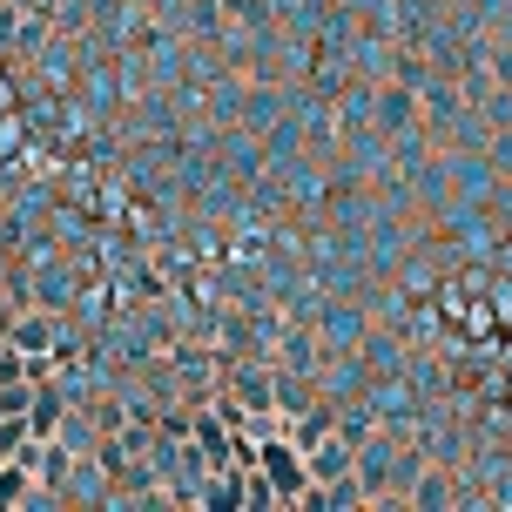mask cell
Returning a JSON list of instances; mask_svg holds the SVG:
<instances>
[{
  "label": "cell",
  "instance_id": "1",
  "mask_svg": "<svg viewBox=\"0 0 512 512\" xmlns=\"http://www.w3.org/2000/svg\"><path fill=\"white\" fill-rule=\"evenodd\" d=\"M256 459H263V486L277 492V499H304V459H297V452H290V445H263V452H256Z\"/></svg>",
  "mask_w": 512,
  "mask_h": 512
},
{
  "label": "cell",
  "instance_id": "2",
  "mask_svg": "<svg viewBox=\"0 0 512 512\" xmlns=\"http://www.w3.org/2000/svg\"><path fill=\"white\" fill-rule=\"evenodd\" d=\"M344 472H351V452H344V445H331V452H317V465H310V479H324V486H337Z\"/></svg>",
  "mask_w": 512,
  "mask_h": 512
},
{
  "label": "cell",
  "instance_id": "3",
  "mask_svg": "<svg viewBox=\"0 0 512 512\" xmlns=\"http://www.w3.org/2000/svg\"><path fill=\"white\" fill-rule=\"evenodd\" d=\"M54 425H61V405H54V391H48V384H41V391H34V425H27V432L54 438Z\"/></svg>",
  "mask_w": 512,
  "mask_h": 512
},
{
  "label": "cell",
  "instance_id": "4",
  "mask_svg": "<svg viewBox=\"0 0 512 512\" xmlns=\"http://www.w3.org/2000/svg\"><path fill=\"white\" fill-rule=\"evenodd\" d=\"M14 499H27V472L0 459V506H14Z\"/></svg>",
  "mask_w": 512,
  "mask_h": 512
},
{
  "label": "cell",
  "instance_id": "5",
  "mask_svg": "<svg viewBox=\"0 0 512 512\" xmlns=\"http://www.w3.org/2000/svg\"><path fill=\"white\" fill-rule=\"evenodd\" d=\"M14 344H21V351H41V344H48V317H27L21 331H14Z\"/></svg>",
  "mask_w": 512,
  "mask_h": 512
}]
</instances>
